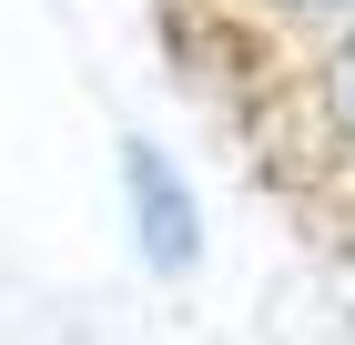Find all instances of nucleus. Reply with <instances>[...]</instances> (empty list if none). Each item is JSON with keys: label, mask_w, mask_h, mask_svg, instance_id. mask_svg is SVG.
Masks as SVG:
<instances>
[{"label": "nucleus", "mask_w": 355, "mask_h": 345, "mask_svg": "<svg viewBox=\"0 0 355 345\" xmlns=\"http://www.w3.org/2000/svg\"><path fill=\"white\" fill-rule=\"evenodd\" d=\"M122 173H132V224H142V254L163 274H183L193 264V203H183V183H173V162L153 153V142H122Z\"/></svg>", "instance_id": "f257e3e1"}, {"label": "nucleus", "mask_w": 355, "mask_h": 345, "mask_svg": "<svg viewBox=\"0 0 355 345\" xmlns=\"http://www.w3.org/2000/svg\"><path fill=\"white\" fill-rule=\"evenodd\" d=\"M315 122H325L335 153H355V31H335L325 61H315Z\"/></svg>", "instance_id": "f03ea898"}, {"label": "nucleus", "mask_w": 355, "mask_h": 345, "mask_svg": "<svg viewBox=\"0 0 355 345\" xmlns=\"http://www.w3.org/2000/svg\"><path fill=\"white\" fill-rule=\"evenodd\" d=\"M274 21H355V0H264Z\"/></svg>", "instance_id": "7ed1b4c3"}]
</instances>
